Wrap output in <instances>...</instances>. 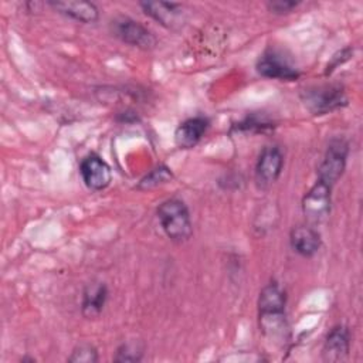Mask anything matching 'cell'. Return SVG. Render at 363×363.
<instances>
[{
	"label": "cell",
	"mask_w": 363,
	"mask_h": 363,
	"mask_svg": "<svg viewBox=\"0 0 363 363\" xmlns=\"http://www.w3.org/2000/svg\"><path fill=\"white\" fill-rule=\"evenodd\" d=\"M159 223L173 242H184L193 234L190 211L183 200L172 197L162 201L156 210Z\"/></svg>",
	"instance_id": "obj_1"
},
{
	"label": "cell",
	"mask_w": 363,
	"mask_h": 363,
	"mask_svg": "<svg viewBox=\"0 0 363 363\" xmlns=\"http://www.w3.org/2000/svg\"><path fill=\"white\" fill-rule=\"evenodd\" d=\"M302 102L313 115H325L347 105V96L343 85L325 84L303 89Z\"/></svg>",
	"instance_id": "obj_2"
},
{
	"label": "cell",
	"mask_w": 363,
	"mask_h": 363,
	"mask_svg": "<svg viewBox=\"0 0 363 363\" xmlns=\"http://www.w3.org/2000/svg\"><path fill=\"white\" fill-rule=\"evenodd\" d=\"M109 27L112 34L125 44L140 50H152L156 47L157 40L155 34L142 23L128 16L115 17L113 20H111Z\"/></svg>",
	"instance_id": "obj_3"
},
{
	"label": "cell",
	"mask_w": 363,
	"mask_h": 363,
	"mask_svg": "<svg viewBox=\"0 0 363 363\" xmlns=\"http://www.w3.org/2000/svg\"><path fill=\"white\" fill-rule=\"evenodd\" d=\"M349 156V143L343 138H333L318 167V179L329 186H335L342 177Z\"/></svg>",
	"instance_id": "obj_4"
},
{
	"label": "cell",
	"mask_w": 363,
	"mask_h": 363,
	"mask_svg": "<svg viewBox=\"0 0 363 363\" xmlns=\"http://www.w3.org/2000/svg\"><path fill=\"white\" fill-rule=\"evenodd\" d=\"M332 186L316 179L315 184L302 199V213L308 224L315 225L325 221L330 213Z\"/></svg>",
	"instance_id": "obj_5"
},
{
	"label": "cell",
	"mask_w": 363,
	"mask_h": 363,
	"mask_svg": "<svg viewBox=\"0 0 363 363\" xmlns=\"http://www.w3.org/2000/svg\"><path fill=\"white\" fill-rule=\"evenodd\" d=\"M284 167V155L277 145L265 146L255 163L254 179L258 189H269L281 176Z\"/></svg>",
	"instance_id": "obj_6"
},
{
	"label": "cell",
	"mask_w": 363,
	"mask_h": 363,
	"mask_svg": "<svg viewBox=\"0 0 363 363\" xmlns=\"http://www.w3.org/2000/svg\"><path fill=\"white\" fill-rule=\"evenodd\" d=\"M258 74L261 77L269 79H279V81H295L299 78L301 72L295 68L288 58H285L277 50H265L255 65Z\"/></svg>",
	"instance_id": "obj_7"
},
{
	"label": "cell",
	"mask_w": 363,
	"mask_h": 363,
	"mask_svg": "<svg viewBox=\"0 0 363 363\" xmlns=\"http://www.w3.org/2000/svg\"><path fill=\"white\" fill-rule=\"evenodd\" d=\"M79 174L84 184L94 191L106 189L112 180L109 164L98 155H88L81 160Z\"/></svg>",
	"instance_id": "obj_8"
},
{
	"label": "cell",
	"mask_w": 363,
	"mask_h": 363,
	"mask_svg": "<svg viewBox=\"0 0 363 363\" xmlns=\"http://www.w3.org/2000/svg\"><path fill=\"white\" fill-rule=\"evenodd\" d=\"M146 16L152 17L167 28H176L184 21V10L179 3L167 1H142L139 3Z\"/></svg>",
	"instance_id": "obj_9"
},
{
	"label": "cell",
	"mask_w": 363,
	"mask_h": 363,
	"mask_svg": "<svg viewBox=\"0 0 363 363\" xmlns=\"http://www.w3.org/2000/svg\"><path fill=\"white\" fill-rule=\"evenodd\" d=\"M350 352V332L345 325L333 326L325 337L322 359L325 362H342Z\"/></svg>",
	"instance_id": "obj_10"
},
{
	"label": "cell",
	"mask_w": 363,
	"mask_h": 363,
	"mask_svg": "<svg viewBox=\"0 0 363 363\" xmlns=\"http://www.w3.org/2000/svg\"><path fill=\"white\" fill-rule=\"evenodd\" d=\"M289 242L292 250L302 257H313L322 244L319 231L311 224H299L291 230Z\"/></svg>",
	"instance_id": "obj_11"
},
{
	"label": "cell",
	"mask_w": 363,
	"mask_h": 363,
	"mask_svg": "<svg viewBox=\"0 0 363 363\" xmlns=\"http://www.w3.org/2000/svg\"><path fill=\"white\" fill-rule=\"evenodd\" d=\"M210 122L204 116H193L183 121L174 130V142L180 149L194 147L204 136Z\"/></svg>",
	"instance_id": "obj_12"
},
{
	"label": "cell",
	"mask_w": 363,
	"mask_h": 363,
	"mask_svg": "<svg viewBox=\"0 0 363 363\" xmlns=\"http://www.w3.org/2000/svg\"><path fill=\"white\" fill-rule=\"evenodd\" d=\"M48 6H51L55 11L60 14L69 17L75 21L89 24L98 20V7L91 1H48Z\"/></svg>",
	"instance_id": "obj_13"
},
{
	"label": "cell",
	"mask_w": 363,
	"mask_h": 363,
	"mask_svg": "<svg viewBox=\"0 0 363 363\" xmlns=\"http://www.w3.org/2000/svg\"><path fill=\"white\" fill-rule=\"evenodd\" d=\"M108 299V288L104 282H91L82 292L81 311L88 319L96 318L102 311Z\"/></svg>",
	"instance_id": "obj_14"
},
{
	"label": "cell",
	"mask_w": 363,
	"mask_h": 363,
	"mask_svg": "<svg viewBox=\"0 0 363 363\" xmlns=\"http://www.w3.org/2000/svg\"><path fill=\"white\" fill-rule=\"evenodd\" d=\"M143 357V346L139 342L129 340L122 343L115 353V362H140Z\"/></svg>",
	"instance_id": "obj_15"
},
{
	"label": "cell",
	"mask_w": 363,
	"mask_h": 363,
	"mask_svg": "<svg viewBox=\"0 0 363 363\" xmlns=\"http://www.w3.org/2000/svg\"><path fill=\"white\" fill-rule=\"evenodd\" d=\"M172 179V172L169 170V167L166 166H157L156 169H153L149 174H146L138 184V189L140 190H146V189H152L156 187L159 184H163L166 182H169Z\"/></svg>",
	"instance_id": "obj_16"
},
{
	"label": "cell",
	"mask_w": 363,
	"mask_h": 363,
	"mask_svg": "<svg viewBox=\"0 0 363 363\" xmlns=\"http://www.w3.org/2000/svg\"><path fill=\"white\" fill-rule=\"evenodd\" d=\"M98 359H99L98 350L94 345L79 343L72 349L71 356L68 357V362H71V363H95V362H98Z\"/></svg>",
	"instance_id": "obj_17"
},
{
	"label": "cell",
	"mask_w": 363,
	"mask_h": 363,
	"mask_svg": "<svg viewBox=\"0 0 363 363\" xmlns=\"http://www.w3.org/2000/svg\"><path fill=\"white\" fill-rule=\"evenodd\" d=\"M299 6V1H294V0H272L267 3V7L271 13L274 14H288L291 13L294 9H296Z\"/></svg>",
	"instance_id": "obj_18"
}]
</instances>
